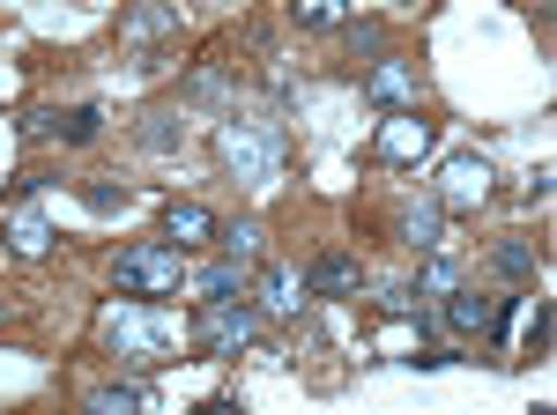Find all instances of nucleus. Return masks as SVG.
<instances>
[{"mask_svg": "<svg viewBox=\"0 0 557 415\" xmlns=\"http://www.w3.org/2000/svg\"><path fill=\"white\" fill-rule=\"evenodd\" d=\"M83 408L89 415H141V408H157V393H149L141 378H112V386H89Z\"/></svg>", "mask_w": 557, "mask_h": 415, "instance_id": "13", "label": "nucleus"}, {"mask_svg": "<svg viewBox=\"0 0 557 415\" xmlns=\"http://www.w3.org/2000/svg\"><path fill=\"white\" fill-rule=\"evenodd\" d=\"M164 238H172V246H209L215 215L201 201H172V208H164Z\"/></svg>", "mask_w": 557, "mask_h": 415, "instance_id": "15", "label": "nucleus"}, {"mask_svg": "<svg viewBox=\"0 0 557 415\" xmlns=\"http://www.w3.org/2000/svg\"><path fill=\"white\" fill-rule=\"evenodd\" d=\"M364 104H380V112H417L424 104V75H417V60H394V52H380L372 67H364Z\"/></svg>", "mask_w": 557, "mask_h": 415, "instance_id": "5", "label": "nucleus"}, {"mask_svg": "<svg viewBox=\"0 0 557 415\" xmlns=\"http://www.w3.org/2000/svg\"><path fill=\"white\" fill-rule=\"evenodd\" d=\"M253 297H260V312H268V319H298L312 290H305L298 267H283V260H253Z\"/></svg>", "mask_w": 557, "mask_h": 415, "instance_id": "8", "label": "nucleus"}, {"mask_svg": "<svg viewBox=\"0 0 557 415\" xmlns=\"http://www.w3.org/2000/svg\"><path fill=\"white\" fill-rule=\"evenodd\" d=\"M520 201H528V208H543V201H550V171H528V186H520Z\"/></svg>", "mask_w": 557, "mask_h": 415, "instance_id": "26", "label": "nucleus"}, {"mask_svg": "<svg viewBox=\"0 0 557 415\" xmlns=\"http://www.w3.org/2000/svg\"><path fill=\"white\" fill-rule=\"evenodd\" d=\"M215 156H223V171H238L246 186H268L275 178V164H283V126L275 120H231L215 126Z\"/></svg>", "mask_w": 557, "mask_h": 415, "instance_id": "2", "label": "nucleus"}, {"mask_svg": "<svg viewBox=\"0 0 557 415\" xmlns=\"http://www.w3.org/2000/svg\"><path fill=\"white\" fill-rule=\"evenodd\" d=\"M194 341H201L209 356H246L260 341V312L246 297H209V304L194 312Z\"/></svg>", "mask_w": 557, "mask_h": 415, "instance_id": "4", "label": "nucleus"}, {"mask_svg": "<svg viewBox=\"0 0 557 415\" xmlns=\"http://www.w3.org/2000/svg\"><path fill=\"white\" fill-rule=\"evenodd\" d=\"M83 201L97 208V215H112V208H127L134 193H120V186H83Z\"/></svg>", "mask_w": 557, "mask_h": 415, "instance_id": "24", "label": "nucleus"}, {"mask_svg": "<svg viewBox=\"0 0 557 415\" xmlns=\"http://www.w3.org/2000/svg\"><path fill=\"white\" fill-rule=\"evenodd\" d=\"M186 282H194V297L209 304V297H238L246 290V267H238V260H215V267H201V275H186Z\"/></svg>", "mask_w": 557, "mask_h": 415, "instance_id": "17", "label": "nucleus"}, {"mask_svg": "<svg viewBox=\"0 0 557 415\" xmlns=\"http://www.w3.org/2000/svg\"><path fill=\"white\" fill-rule=\"evenodd\" d=\"M446 290H461V267H454L446 252H431V267L409 282V297H446Z\"/></svg>", "mask_w": 557, "mask_h": 415, "instance_id": "19", "label": "nucleus"}, {"mask_svg": "<svg viewBox=\"0 0 557 415\" xmlns=\"http://www.w3.org/2000/svg\"><path fill=\"white\" fill-rule=\"evenodd\" d=\"M305 290L312 297H349V290H364V267H357L349 252H320V260L305 267Z\"/></svg>", "mask_w": 557, "mask_h": 415, "instance_id": "12", "label": "nucleus"}, {"mask_svg": "<svg viewBox=\"0 0 557 415\" xmlns=\"http://www.w3.org/2000/svg\"><path fill=\"white\" fill-rule=\"evenodd\" d=\"M8 252H15V260H45V252H52V223H45L38 208H15V215H8Z\"/></svg>", "mask_w": 557, "mask_h": 415, "instance_id": "14", "label": "nucleus"}, {"mask_svg": "<svg viewBox=\"0 0 557 415\" xmlns=\"http://www.w3.org/2000/svg\"><path fill=\"white\" fill-rule=\"evenodd\" d=\"M97 134H104V112H97V104L60 112V141H75V149H83V141H97Z\"/></svg>", "mask_w": 557, "mask_h": 415, "instance_id": "21", "label": "nucleus"}, {"mask_svg": "<svg viewBox=\"0 0 557 415\" xmlns=\"http://www.w3.org/2000/svg\"><path fill=\"white\" fill-rule=\"evenodd\" d=\"M491 178H498V171L483 164L475 149L446 156V171H438V208H483L491 201Z\"/></svg>", "mask_w": 557, "mask_h": 415, "instance_id": "9", "label": "nucleus"}, {"mask_svg": "<svg viewBox=\"0 0 557 415\" xmlns=\"http://www.w3.org/2000/svg\"><path fill=\"white\" fill-rule=\"evenodd\" d=\"M120 45L127 52L178 45V0H134V8H120Z\"/></svg>", "mask_w": 557, "mask_h": 415, "instance_id": "7", "label": "nucleus"}, {"mask_svg": "<svg viewBox=\"0 0 557 415\" xmlns=\"http://www.w3.org/2000/svg\"><path fill=\"white\" fill-rule=\"evenodd\" d=\"M290 23H298V30H343L349 0H290Z\"/></svg>", "mask_w": 557, "mask_h": 415, "instance_id": "18", "label": "nucleus"}, {"mask_svg": "<svg viewBox=\"0 0 557 415\" xmlns=\"http://www.w3.org/2000/svg\"><path fill=\"white\" fill-rule=\"evenodd\" d=\"M491 267H498L506 282H528V275H535V252H528V246H513V238H506V246H491Z\"/></svg>", "mask_w": 557, "mask_h": 415, "instance_id": "22", "label": "nucleus"}, {"mask_svg": "<svg viewBox=\"0 0 557 415\" xmlns=\"http://www.w3.org/2000/svg\"><path fill=\"white\" fill-rule=\"evenodd\" d=\"M550 349V304H535V319H528V356H543Z\"/></svg>", "mask_w": 557, "mask_h": 415, "instance_id": "25", "label": "nucleus"}, {"mask_svg": "<svg viewBox=\"0 0 557 415\" xmlns=\"http://www.w3.org/2000/svg\"><path fill=\"white\" fill-rule=\"evenodd\" d=\"M112 282H120V297H178L186 246H127L112 260Z\"/></svg>", "mask_w": 557, "mask_h": 415, "instance_id": "3", "label": "nucleus"}, {"mask_svg": "<svg viewBox=\"0 0 557 415\" xmlns=\"http://www.w3.org/2000/svg\"><path fill=\"white\" fill-rule=\"evenodd\" d=\"M260 238H268V230H260L253 215H238V223H215V246H223V260H238V267H253V260H260Z\"/></svg>", "mask_w": 557, "mask_h": 415, "instance_id": "16", "label": "nucleus"}, {"mask_svg": "<svg viewBox=\"0 0 557 415\" xmlns=\"http://www.w3.org/2000/svg\"><path fill=\"white\" fill-rule=\"evenodd\" d=\"M0 319H8V297H0Z\"/></svg>", "mask_w": 557, "mask_h": 415, "instance_id": "27", "label": "nucleus"}, {"mask_svg": "<svg viewBox=\"0 0 557 415\" xmlns=\"http://www.w3.org/2000/svg\"><path fill=\"white\" fill-rule=\"evenodd\" d=\"M446 327L469 334V341H491V334L506 327V297H491V290H446Z\"/></svg>", "mask_w": 557, "mask_h": 415, "instance_id": "10", "label": "nucleus"}, {"mask_svg": "<svg viewBox=\"0 0 557 415\" xmlns=\"http://www.w3.org/2000/svg\"><path fill=\"white\" fill-rule=\"evenodd\" d=\"M97 341L112 349V364H134V372H157V364H172L178 334L157 319V312H141V304H112L104 319H97Z\"/></svg>", "mask_w": 557, "mask_h": 415, "instance_id": "1", "label": "nucleus"}, {"mask_svg": "<svg viewBox=\"0 0 557 415\" xmlns=\"http://www.w3.org/2000/svg\"><path fill=\"white\" fill-rule=\"evenodd\" d=\"M431 156V120H417V112H386L380 134H372V164L386 171H417Z\"/></svg>", "mask_w": 557, "mask_h": 415, "instance_id": "6", "label": "nucleus"}, {"mask_svg": "<svg viewBox=\"0 0 557 415\" xmlns=\"http://www.w3.org/2000/svg\"><path fill=\"white\" fill-rule=\"evenodd\" d=\"M52 134H60V112H52V104L23 112V141H52Z\"/></svg>", "mask_w": 557, "mask_h": 415, "instance_id": "23", "label": "nucleus"}, {"mask_svg": "<svg viewBox=\"0 0 557 415\" xmlns=\"http://www.w3.org/2000/svg\"><path fill=\"white\" fill-rule=\"evenodd\" d=\"M343 38H349V52L380 60V52H386V23H372V15H349V23H343Z\"/></svg>", "mask_w": 557, "mask_h": 415, "instance_id": "20", "label": "nucleus"}, {"mask_svg": "<svg viewBox=\"0 0 557 415\" xmlns=\"http://www.w3.org/2000/svg\"><path fill=\"white\" fill-rule=\"evenodd\" d=\"M394 230H401V246L409 252H446V208L438 201H424V208H401V215H394Z\"/></svg>", "mask_w": 557, "mask_h": 415, "instance_id": "11", "label": "nucleus"}]
</instances>
